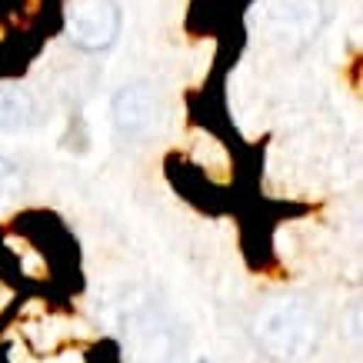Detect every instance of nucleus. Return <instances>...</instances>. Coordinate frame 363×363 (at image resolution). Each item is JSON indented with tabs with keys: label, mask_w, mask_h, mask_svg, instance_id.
Masks as SVG:
<instances>
[{
	"label": "nucleus",
	"mask_w": 363,
	"mask_h": 363,
	"mask_svg": "<svg viewBox=\"0 0 363 363\" xmlns=\"http://www.w3.org/2000/svg\"><path fill=\"white\" fill-rule=\"evenodd\" d=\"M257 340L270 357L277 360H294L310 347L313 340V320H310L307 307L300 303H274V307L260 313L257 320Z\"/></svg>",
	"instance_id": "f257e3e1"
},
{
	"label": "nucleus",
	"mask_w": 363,
	"mask_h": 363,
	"mask_svg": "<svg viewBox=\"0 0 363 363\" xmlns=\"http://www.w3.org/2000/svg\"><path fill=\"white\" fill-rule=\"evenodd\" d=\"M121 33V11L113 0H70L67 4V37L80 50H107Z\"/></svg>",
	"instance_id": "f03ea898"
},
{
	"label": "nucleus",
	"mask_w": 363,
	"mask_h": 363,
	"mask_svg": "<svg viewBox=\"0 0 363 363\" xmlns=\"http://www.w3.org/2000/svg\"><path fill=\"white\" fill-rule=\"evenodd\" d=\"M111 113H113V123L117 130L127 133V137H143V133L154 130L157 123V94L150 84H127V87L113 97L111 104Z\"/></svg>",
	"instance_id": "7ed1b4c3"
},
{
	"label": "nucleus",
	"mask_w": 363,
	"mask_h": 363,
	"mask_svg": "<svg viewBox=\"0 0 363 363\" xmlns=\"http://www.w3.org/2000/svg\"><path fill=\"white\" fill-rule=\"evenodd\" d=\"M33 121V100L30 94L17 84H0V127L17 130Z\"/></svg>",
	"instance_id": "20e7f679"
},
{
	"label": "nucleus",
	"mask_w": 363,
	"mask_h": 363,
	"mask_svg": "<svg viewBox=\"0 0 363 363\" xmlns=\"http://www.w3.org/2000/svg\"><path fill=\"white\" fill-rule=\"evenodd\" d=\"M21 187H23L21 170H17L7 157H0V207L13 203V200H17V194H21Z\"/></svg>",
	"instance_id": "39448f33"
},
{
	"label": "nucleus",
	"mask_w": 363,
	"mask_h": 363,
	"mask_svg": "<svg viewBox=\"0 0 363 363\" xmlns=\"http://www.w3.org/2000/svg\"><path fill=\"white\" fill-rule=\"evenodd\" d=\"M200 363H203V360H200Z\"/></svg>",
	"instance_id": "423d86ee"
}]
</instances>
